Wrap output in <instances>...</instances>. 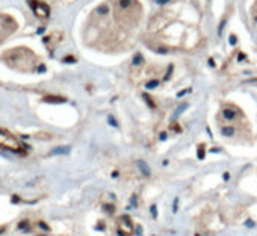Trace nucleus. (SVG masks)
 Segmentation results:
<instances>
[{
  "label": "nucleus",
  "instance_id": "obj_3",
  "mask_svg": "<svg viewBox=\"0 0 257 236\" xmlns=\"http://www.w3.org/2000/svg\"><path fill=\"white\" fill-rule=\"evenodd\" d=\"M118 231L121 236H128V234H132L134 231V224L131 221V218H128L127 215H124L122 218H119V222H118Z\"/></svg>",
  "mask_w": 257,
  "mask_h": 236
},
{
  "label": "nucleus",
  "instance_id": "obj_4",
  "mask_svg": "<svg viewBox=\"0 0 257 236\" xmlns=\"http://www.w3.org/2000/svg\"><path fill=\"white\" fill-rule=\"evenodd\" d=\"M236 115V112L233 109H224V116L227 118V120H233Z\"/></svg>",
  "mask_w": 257,
  "mask_h": 236
},
{
  "label": "nucleus",
  "instance_id": "obj_5",
  "mask_svg": "<svg viewBox=\"0 0 257 236\" xmlns=\"http://www.w3.org/2000/svg\"><path fill=\"white\" fill-rule=\"evenodd\" d=\"M138 165H140V167H143V168H141V171H143L144 174H149V173H150V171H149V165H146L144 162H138Z\"/></svg>",
  "mask_w": 257,
  "mask_h": 236
},
{
  "label": "nucleus",
  "instance_id": "obj_1",
  "mask_svg": "<svg viewBox=\"0 0 257 236\" xmlns=\"http://www.w3.org/2000/svg\"><path fill=\"white\" fill-rule=\"evenodd\" d=\"M17 29V23L10 17L0 14V43L4 41L5 37H10Z\"/></svg>",
  "mask_w": 257,
  "mask_h": 236
},
{
  "label": "nucleus",
  "instance_id": "obj_6",
  "mask_svg": "<svg viewBox=\"0 0 257 236\" xmlns=\"http://www.w3.org/2000/svg\"><path fill=\"white\" fill-rule=\"evenodd\" d=\"M222 132H224V135H227V137H228V135H233V132H234V131H233V129H230V128H224V129H222Z\"/></svg>",
  "mask_w": 257,
  "mask_h": 236
},
{
  "label": "nucleus",
  "instance_id": "obj_2",
  "mask_svg": "<svg viewBox=\"0 0 257 236\" xmlns=\"http://www.w3.org/2000/svg\"><path fill=\"white\" fill-rule=\"evenodd\" d=\"M0 146L11 150V152H22V144L11 135L0 132Z\"/></svg>",
  "mask_w": 257,
  "mask_h": 236
}]
</instances>
